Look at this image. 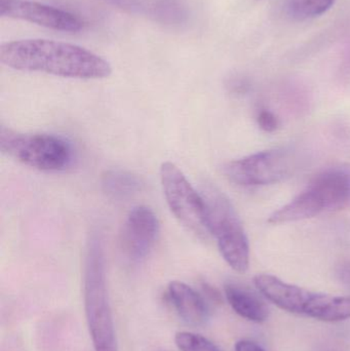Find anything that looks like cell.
Wrapping results in <instances>:
<instances>
[{
	"label": "cell",
	"instance_id": "4",
	"mask_svg": "<svg viewBox=\"0 0 350 351\" xmlns=\"http://www.w3.org/2000/svg\"><path fill=\"white\" fill-rule=\"evenodd\" d=\"M350 204V170L329 169L321 173L289 204L268 218L271 224H285L314 218L327 210H340Z\"/></svg>",
	"mask_w": 350,
	"mask_h": 351
},
{
	"label": "cell",
	"instance_id": "19",
	"mask_svg": "<svg viewBox=\"0 0 350 351\" xmlns=\"http://www.w3.org/2000/svg\"><path fill=\"white\" fill-rule=\"evenodd\" d=\"M236 351H265L259 344L250 340H240L236 342Z\"/></svg>",
	"mask_w": 350,
	"mask_h": 351
},
{
	"label": "cell",
	"instance_id": "10",
	"mask_svg": "<svg viewBox=\"0 0 350 351\" xmlns=\"http://www.w3.org/2000/svg\"><path fill=\"white\" fill-rule=\"evenodd\" d=\"M158 233L160 222L155 213L146 206H135L121 229V251L131 261H142L153 247Z\"/></svg>",
	"mask_w": 350,
	"mask_h": 351
},
{
	"label": "cell",
	"instance_id": "12",
	"mask_svg": "<svg viewBox=\"0 0 350 351\" xmlns=\"http://www.w3.org/2000/svg\"><path fill=\"white\" fill-rule=\"evenodd\" d=\"M168 298L181 319L192 327L205 325L210 319V307L199 292L185 282H170Z\"/></svg>",
	"mask_w": 350,
	"mask_h": 351
},
{
	"label": "cell",
	"instance_id": "15",
	"mask_svg": "<svg viewBox=\"0 0 350 351\" xmlns=\"http://www.w3.org/2000/svg\"><path fill=\"white\" fill-rule=\"evenodd\" d=\"M336 0H286V10L298 21L310 20L328 12Z\"/></svg>",
	"mask_w": 350,
	"mask_h": 351
},
{
	"label": "cell",
	"instance_id": "2",
	"mask_svg": "<svg viewBox=\"0 0 350 351\" xmlns=\"http://www.w3.org/2000/svg\"><path fill=\"white\" fill-rule=\"evenodd\" d=\"M84 308L95 351H118L107 290L104 247L98 232L86 247L84 274Z\"/></svg>",
	"mask_w": 350,
	"mask_h": 351
},
{
	"label": "cell",
	"instance_id": "8",
	"mask_svg": "<svg viewBox=\"0 0 350 351\" xmlns=\"http://www.w3.org/2000/svg\"><path fill=\"white\" fill-rule=\"evenodd\" d=\"M298 169L295 152L286 148L258 152L226 165V177L245 187L271 185L287 179Z\"/></svg>",
	"mask_w": 350,
	"mask_h": 351
},
{
	"label": "cell",
	"instance_id": "7",
	"mask_svg": "<svg viewBox=\"0 0 350 351\" xmlns=\"http://www.w3.org/2000/svg\"><path fill=\"white\" fill-rule=\"evenodd\" d=\"M160 180L168 208L177 220L201 239L210 235L205 199L187 180L182 171L171 162L160 167Z\"/></svg>",
	"mask_w": 350,
	"mask_h": 351
},
{
	"label": "cell",
	"instance_id": "18",
	"mask_svg": "<svg viewBox=\"0 0 350 351\" xmlns=\"http://www.w3.org/2000/svg\"><path fill=\"white\" fill-rule=\"evenodd\" d=\"M339 282L350 290V261L342 262L336 268Z\"/></svg>",
	"mask_w": 350,
	"mask_h": 351
},
{
	"label": "cell",
	"instance_id": "14",
	"mask_svg": "<svg viewBox=\"0 0 350 351\" xmlns=\"http://www.w3.org/2000/svg\"><path fill=\"white\" fill-rule=\"evenodd\" d=\"M142 182L133 173L125 170L107 171L102 177L105 193L115 199H125L141 190Z\"/></svg>",
	"mask_w": 350,
	"mask_h": 351
},
{
	"label": "cell",
	"instance_id": "13",
	"mask_svg": "<svg viewBox=\"0 0 350 351\" xmlns=\"http://www.w3.org/2000/svg\"><path fill=\"white\" fill-rule=\"evenodd\" d=\"M224 291L227 302L242 319L256 324L264 323L268 319V307L256 293L236 284L226 285Z\"/></svg>",
	"mask_w": 350,
	"mask_h": 351
},
{
	"label": "cell",
	"instance_id": "1",
	"mask_svg": "<svg viewBox=\"0 0 350 351\" xmlns=\"http://www.w3.org/2000/svg\"><path fill=\"white\" fill-rule=\"evenodd\" d=\"M0 62L18 71L41 72L61 77L102 80L112 73L109 62L79 45L23 39L0 47Z\"/></svg>",
	"mask_w": 350,
	"mask_h": 351
},
{
	"label": "cell",
	"instance_id": "9",
	"mask_svg": "<svg viewBox=\"0 0 350 351\" xmlns=\"http://www.w3.org/2000/svg\"><path fill=\"white\" fill-rule=\"evenodd\" d=\"M0 16L63 32H78L84 29V22L75 14L29 0H0Z\"/></svg>",
	"mask_w": 350,
	"mask_h": 351
},
{
	"label": "cell",
	"instance_id": "11",
	"mask_svg": "<svg viewBox=\"0 0 350 351\" xmlns=\"http://www.w3.org/2000/svg\"><path fill=\"white\" fill-rule=\"evenodd\" d=\"M111 5L146 16L166 26H181L187 22L188 12L177 0H104Z\"/></svg>",
	"mask_w": 350,
	"mask_h": 351
},
{
	"label": "cell",
	"instance_id": "3",
	"mask_svg": "<svg viewBox=\"0 0 350 351\" xmlns=\"http://www.w3.org/2000/svg\"><path fill=\"white\" fill-rule=\"evenodd\" d=\"M254 284L267 300L287 313L325 323L350 319V297L312 292L271 274H258Z\"/></svg>",
	"mask_w": 350,
	"mask_h": 351
},
{
	"label": "cell",
	"instance_id": "6",
	"mask_svg": "<svg viewBox=\"0 0 350 351\" xmlns=\"http://www.w3.org/2000/svg\"><path fill=\"white\" fill-rule=\"evenodd\" d=\"M0 149L16 162L42 172L66 170L73 160L71 144L51 134H26L1 128Z\"/></svg>",
	"mask_w": 350,
	"mask_h": 351
},
{
	"label": "cell",
	"instance_id": "5",
	"mask_svg": "<svg viewBox=\"0 0 350 351\" xmlns=\"http://www.w3.org/2000/svg\"><path fill=\"white\" fill-rule=\"evenodd\" d=\"M201 195L207 206L210 235L216 239L226 263L244 274L250 264V245L236 208L217 188L208 186Z\"/></svg>",
	"mask_w": 350,
	"mask_h": 351
},
{
	"label": "cell",
	"instance_id": "17",
	"mask_svg": "<svg viewBox=\"0 0 350 351\" xmlns=\"http://www.w3.org/2000/svg\"><path fill=\"white\" fill-rule=\"evenodd\" d=\"M256 121L259 128L266 133H273V132L277 131L279 127V121L277 115L267 109H261L260 111H258Z\"/></svg>",
	"mask_w": 350,
	"mask_h": 351
},
{
	"label": "cell",
	"instance_id": "16",
	"mask_svg": "<svg viewBox=\"0 0 350 351\" xmlns=\"http://www.w3.org/2000/svg\"><path fill=\"white\" fill-rule=\"evenodd\" d=\"M175 342L180 351H221L207 338L191 332H178Z\"/></svg>",
	"mask_w": 350,
	"mask_h": 351
}]
</instances>
